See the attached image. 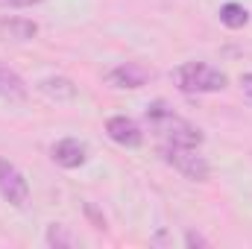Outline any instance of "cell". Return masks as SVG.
<instances>
[{"mask_svg":"<svg viewBox=\"0 0 252 249\" xmlns=\"http://www.w3.org/2000/svg\"><path fill=\"white\" fill-rule=\"evenodd\" d=\"M158 156L164 164H170L176 173H182L190 182H205L211 173V164L205 161V156L196 153V147H173V144H161Z\"/></svg>","mask_w":252,"mask_h":249,"instance_id":"obj_3","label":"cell"},{"mask_svg":"<svg viewBox=\"0 0 252 249\" xmlns=\"http://www.w3.org/2000/svg\"><path fill=\"white\" fill-rule=\"evenodd\" d=\"M50 158L64 170H76L88 161V147L79 138H62L50 147Z\"/></svg>","mask_w":252,"mask_h":249,"instance_id":"obj_6","label":"cell"},{"mask_svg":"<svg viewBox=\"0 0 252 249\" xmlns=\"http://www.w3.org/2000/svg\"><path fill=\"white\" fill-rule=\"evenodd\" d=\"M44 244L53 247V249H67V247H73L76 241H73V235L67 232V226H62V223H50L47 232H44Z\"/></svg>","mask_w":252,"mask_h":249,"instance_id":"obj_12","label":"cell"},{"mask_svg":"<svg viewBox=\"0 0 252 249\" xmlns=\"http://www.w3.org/2000/svg\"><path fill=\"white\" fill-rule=\"evenodd\" d=\"M173 82L182 94H217L229 85V76L208 62H185L173 70Z\"/></svg>","mask_w":252,"mask_h":249,"instance_id":"obj_2","label":"cell"},{"mask_svg":"<svg viewBox=\"0 0 252 249\" xmlns=\"http://www.w3.org/2000/svg\"><path fill=\"white\" fill-rule=\"evenodd\" d=\"M185 247H208V238H202L199 232H185Z\"/></svg>","mask_w":252,"mask_h":249,"instance_id":"obj_14","label":"cell"},{"mask_svg":"<svg viewBox=\"0 0 252 249\" xmlns=\"http://www.w3.org/2000/svg\"><path fill=\"white\" fill-rule=\"evenodd\" d=\"M144 118H147L150 129L156 132V138H158L161 144H173V147H196V150H199L202 141H205L202 129L193 126L190 121H185L182 115H176L164 100L150 103Z\"/></svg>","mask_w":252,"mask_h":249,"instance_id":"obj_1","label":"cell"},{"mask_svg":"<svg viewBox=\"0 0 252 249\" xmlns=\"http://www.w3.org/2000/svg\"><path fill=\"white\" fill-rule=\"evenodd\" d=\"M38 32V24L30 18H0V35L12 41H32Z\"/></svg>","mask_w":252,"mask_h":249,"instance_id":"obj_9","label":"cell"},{"mask_svg":"<svg viewBox=\"0 0 252 249\" xmlns=\"http://www.w3.org/2000/svg\"><path fill=\"white\" fill-rule=\"evenodd\" d=\"M106 135H109L115 144L126 147V150H135V147L144 144V132H141V126L135 124L132 118H126V115H115V118H109V121H106Z\"/></svg>","mask_w":252,"mask_h":249,"instance_id":"obj_7","label":"cell"},{"mask_svg":"<svg viewBox=\"0 0 252 249\" xmlns=\"http://www.w3.org/2000/svg\"><path fill=\"white\" fill-rule=\"evenodd\" d=\"M150 70L144 67L141 62H124L118 64V67H112L109 73H106V82L112 85V88H129V91H135V88H144L147 82H150Z\"/></svg>","mask_w":252,"mask_h":249,"instance_id":"obj_5","label":"cell"},{"mask_svg":"<svg viewBox=\"0 0 252 249\" xmlns=\"http://www.w3.org/2000/svg\"><path fill=\"white\" fill-rule=\"evenodd\" d=\"M41 0H0L3 9H30V6H38Z\"/></svg>","mask_w":252,"mask_h":249,"instance_id":"obj_13","label":"cell"},{"mask_svg":"<svg viewBox=\"0 0 252 249\" xmlns=\"http://www.w3.org/2000/svg\"><path fill=\"white\" fill-rule=\"evenodd\" d=\"M27 82L9 67L6 62H0V97L9 100V103H24L27 100Z\"/></svg>","mask_w":252,"mask_h":249,"instance_id":"obj_8","label":"cell"},{"mask_svg":"<svg viewBox=\"0 0 252 249\" xmlns=\"http://www.w3.org/2000/svg\"><path fill=\"white\" fill-rule=\"evenodd\" d=\"M38 91H41V94H47V97H50V100H56V103H67V100H73V97H76V85H73L70 79H64V76L41 79V82H38Z\"/></svg>","mask_w":252,"mask_h":249,"instance_id":"obj_10","label":"cell"},{"mask_svg":"<svg viewBox=\"0 0 252 249\" xmlns=\"http://www.w3.org/2000/svg\"><path fill=\"white\" fill-rule=\"evenodd\" d=\"M0 196L15 208H24L30 199V185H27L24 173L18 170V164H12L3 156H0Z\"/></svg>","mask_w":252,"mask_h":249,"instance_id":"obj_4","label":"cell"},{"mask_svg":"<svg viewBox=\"0 0 252 249\" xmlns=\"http://www.w3.org/2000/svg\"><path fill=\"white\" fill-rule=\"evenodd\" d=\"M217 15H220V24L229 27V30H244L250 24V9L241 6V3H223Z\"/></svg>","mask_w":252,"mask_h":249,"instance_id":"obj_11","label":"cell"},{"mask_svg":"<svg viewBox=\"0 0 252 249\" xmlns=\"http://www.w3.org/2000/svg\"><path fill=\"white\" fill-rule=\"evenodd\" d=\"M241 88H244V97L250 100V106H252V73H244L241 76Z\"/></svg>","mask_w":252,"mask_h":249,"instance_id":"obj_15","label":"cell"}]
</instances>
